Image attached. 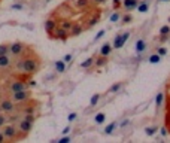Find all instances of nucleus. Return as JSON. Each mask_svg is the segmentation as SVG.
Returning <instances> with one entry per match:
<instances>
[{
    "instance_id": "4be33fe9",
    "label": "nucleus",
    "mask_w": 170,
    "mask_h": 143,
    "mask_svg": "<svg viewBox=\"0 0 170 143\" xmlns=\"http://www.w3.org/2000/svg\"><path fill=\"white\" fill-rule=\"evenodd\" d=\"M122 86V82H118V84H115V85H112L111 88H109V93H116L120 88Z\"/></svg>"
},
{
    "instance_id": "ddd939ff",
    "label": "nucleus",
    "mask_w": 170,
    "mask_h": 143,
    "mask_svg": "<svg viewBox=\"0 0 170 143\" xmlns=\"http://www.w3.org/2000/svg\"><path fill=\"white\" fill-rule=\"evenodd\" d=\"M111 51H112V46L109 43H104L101 48H100V55H104V57H108L111 54Z\"/></svg>"
},
{
    "instance_id": "a18cd8bd",
    "label": "nucleus",
    "mask_w": 170,
    "mask_h": 143,
    "mask_svg": "<svg viewBox=\"0 0 170 143\" xmlns=\"http://www.w3.org/2000/svg\"><path fill=\"white\" fill-rule=\"evenodd\" d=\"M169 21H170V18H169Z\"/></svg>"
},
{
    "instance_id": "c9c22d12",
    "label": "nucleus",
    "mask_w": 170,
    "mask_h": 143,
    "mask_svg": "<svg viewBox=\"0 0 170 143\" xmlns=\"http://www.w3.org/2000/svg\"><path fill=\"white\" fill-rule=\"evenodd\" d=\"M70 60H72V55H70V54L64 55V58H63V61H64V63H67V61H70Z\"/></svg>"
},
{
    "instance_id": "c756f323",
    "label": "nucleus",
    "mask_w": 170,
    "mask_h": 143,
    "mask_svg": "<svg viewBox=\"0 0 170 143\" xmlns=\"http://www.w3.org/2000/svg\"><path fill=\"white\" fill-rule=\"evenodd\" d=\"M118 20H120V14H118V12H115V14H112V15H111V21H112V22L118 21Z\"/></svg>"
},
{
    "instance_id": "9d476101",
    "label": "nucleus",
    "mask_w": 170,
    "mask_h": 143,
    "mask_svg": "<svg viewBox=\"0 0 170 143\" xmlns=\"http://www.w3.org/2000/svg\"><path fill=\"white\" fill-rule=\"evenodd\" d=\"M139 5V0H122V6L125 8V9H134L136 6Z\"/></svg>"
},
{
    "instance_id": "9b49d317",
    "label": "nucleus",
    "mask_w": 170,
    "mask_h": 143,
    "mask_svg": "<svg viewBox=\"0 0 170 143\" xmlns=\"http://www.w3.org/2000/svg\"><path fill=\"white\" fill-rule=\"evenodd\" d=\"M145 48H146V42L143 40V39H139V40L136 42V52H137V54L143 52V51H145Z\"/></svg>"
},
{
    "instance_id": "f3484780",
    "label": "nucleus",
    "mask_w": 170,
    "mask_h": 143,
    "mask_svg": "<svg viewBox=\"0 0 170 143\" xmlns=\"http://www.w3.org/2000/svg\"><path fill=\"white\" fill-rule=\"evenodd\" d=\"M104 119H106V115H104V113H97V115H96V118H94L96 124H103Z\"/></svg>"
},
{
    "instance_id": "bb28decb",
    "label": "nucleus",
    "mask_w": 170,
    "mask_h": 143,
    "mask_svg": "<svg viewBox=\"0 0 170 143\" xmlns=\"http://www.w3.org/2000/svg\"><path fill=\"white\" fill-rule=\"evenodd\" d=\"M5 124H8V121H6V115H5L3 112H0V128H2Z\"/></svg>"
},
{
    "instance_id": "6e6552de",
    "label": "nucleus",
    "mask_w": 170,
    "mask_h": 143,
    "mask_svg": "<svg viewBox=\"0 0 170 143\" xmlns=\"http://www.w3.org/2000/svg\"><path fill=\"white\" fill-rule=\"evenodd\" d=\"M12 61H14V58H12L9 54L0 55V69H9L12 66Z\"/></svg>"
},
{
    "instance_id": "c03bdc74",
    "label": "nucleus",
    "mask_w": 170,
    "mask_h": 143,
    "mask_svg": "<svg viewBox=\"0 0 170 143\" xmlns=\"http://www.w3.org/2000/svg\"><path fill=\"white\" fill-rule=\"evenodd\" d=\"M0 3H2V0H0Z\"/></svg>"
},
{
    "instance_id": "58836bf2",
    "label": "nucleus",
    "mask_w": 170,
    "mask_h": 143,
    "mask_svg": "<svg viewBox=\"0 0 170 143\" xmlns=\"http://www.w3.org/2000/svg\"><path fill=\"white\" fill-rule=\"evenodd\" d=\"M3 142H6V139H5V136H3V133L0 131V143H3Z\"/></svg>"
},
{
    "instance_id": "4c0bfd02",
    "label": "nucleus",
    "mask_w": 170,
    "mask_h": 143,
    "mask_svg": "<svg viewBox=\"0 0 170 143\" xmlns=\"http://www.w3.org/2000/svg\"><path fill=\"white\" fill-rule=\"evenodd\" d=\"M75 118H76V113H75V112L69 115V121H75Z\"/></svg>"
},
{
    "instance_id": "e433bc0d",
    "label": "nucleus",
    "mask_w": 170,
    "mask_h": 143,
    "mask_svg": "<svg viewBox=\"0 0 170 143\" xmlns=\"http://www.w3.org/2000/svg\"><path fill=\"white\" fill-rule=\"evenodd\" d=\"M69 142H70L69 137H63V139H60V143H69Z\"/></svg>"
},
{
    "instance_id": "72a5a7b5",
    "label": "nucleus",
    "mask_w": 170,
    "mask_h": 143,
    "mask_svg": "<svg viewBox=\"0 0 170 143\" xmlns=\"http://www.w3.org/2000/svg\"><path fill=\"white\" fill-rule=\"evenodd\" d=\"M132 15H124V18H122V22L125 24V22H132Z\"/></svg>"
},
{
    "instance_id": "1a4fd4ad",
    "label": "nucleus",
    "mask_w": 170,
    "mask_h": 143,
    "mask_svg": "<svg viewBox=\"0 0 170 143\" xmlns=\"http://www.w3.org/2000/svg\"><path fill=\"white\" fill-rule=\"evenodd\" d=\"M55 27H57V22H55V20H48L46 22H45V30H46V33L48 34H51L52 31L55 30Z\"/></svg>"
},
{
    "instance_id": "39448f33",
    "label": "nucleus",
    "mask_w": 170,
    "mask_h": 143,
    "mask_svg": "<svg viewBox=\"0 0 170 143\" xmlns=\"http://www.w3.org/2000/svg\"><path fill=\"white\" fill-rule=\"evenodd\" d=\"M128 37H130V33L118 34V36L115 37V40H113V49H120V48H122V45L128 40Z\"/></svg>"
},
{
    "instance_id": "7c9ffc66",
    "label": "nucleus",
    "mask_w": 170,
    "mask_h": 143,
    "mask_svg": "<svg viewBox=\"0 0 170 143\" xmlns=\"http://www.w3.org/2000/svg\"><path fill=\"white\" fill-rule=\"evenodd\" d=\"M99 21V17H94V18H91L90 21H88V24H90V27H93V25H96V22Z\"/></svg>"
},
{
    "instance_id": "b1692460",
    "label": "nucleus",
    "mask_w": 170,
    "mask_h": 143,
    "mask_svg": "<svg viewBox=\"0 0 170 143\" xmlns=\"http://www.w3.org/2000/svg\"><path fill=\"white\" fill-rule=\"evenodd\" d=\"M99 98H100V94H94L93 97H91V100H90V105L91 106H96L97 101H99Z\"/></svg>"
},
{
    "instance_id": "c85d7f7f",
    "label": "nucleus",
    "mask_w": 170,
    "mask_h": 143,
    "mask_svg": "<svg viewBox=\"0 0 170 143\" xmlns=\"http://www.w3.org/2000/svg\"><path fill=\"white\" fill-rule=\"evenodd\" d=\"M170 33V27L169 25H164V27H161V30H160V34L161 36H166V34H169Z\"/></svg>"
},
{
    "instance_id": "393cba45",
    "label": "nucleus",
    "mask_w": 170,
    "mask_h": 143,
    "mask_svg": "<svg viewBox=\"0 0 170 143\" xmlns=\"http://www.w3.org/2000/svg\"><path fill=\"white\" fill-rule=\"evenodd\" d=\"M93 63H94V58H87V60L81 64V67H84V69H85V67H90Z\"/></svg>"
},
{
    "instance_id": "6ab92c4d",
    "label": "nucleus",
    "mask_w": 170,
    "mask_h": 143,
    "mask_svg": "<svg viewBox=\"0 0 170 143\" xmlns=\"http://www.w3.org/2000/svg\"><path fill=\"white\" fill-rule=\"evenodd\" d=\"M163 93H158L157 94V98H155V106H157V109H158L160 106H161V103H163Z\"/></svg>"
},
{
    "instance_id": "20e7f679",
    "label": "nucleus",
    "mask_w": 170,
    "mask_h": 143,
    "mask_svg": "<svg viewBox=\"0 0 170 143\" xmlns=\"http://www.w3.org/2000/svg\"><path fill=\"white\" fill-rule=\"evenodd\" d=\"M69 33H67V30H64V29H55L54 31H52L51 34H49V37L51 39H61V40H67L69 39Z\"/></svg>"
},
{
    "instance_id": "dca6fc26",
    "label": "nucleus",
    "mask_w": 170,
    "mask_h": 143,
    "mask_svg": "<svg viewBox=\"0 0 170 143\" xmlns=\"http://www.w3.org/2000/svg\"><path fill=\"white\" fill-rule=\"evenodd\" d=\"M9 54V43H0V55Z\"/></svg>"
},
{
    "instance_id": "37998d69",
    "label": "nucleus",
    "mask_w": 170,
    "mask_h": 143,
    "mask_svg": "<svg viewBox=\"0 0 170 143\" xmlns=\"http://www.w3.org/2000/svg\"><path fill=\"white\" fill-rule=\"evenodd\" d=\"M161 2H169V0H161Z\"/></svg>"
},
{
    "instance_id": "79ce46f5",
    "label": "nucleus",
    "mask_w": 170,
    "mask_h": 143,
    "mask_svg": "<svg viewBox=\"0 0 170 143\" xmlns=\"http://www.w3.org/2000/svg\"><path fill=\"white\" fill-rule=\"evenodd\" d=\"M96 3H103V2H106V0H94Z\"/></svg>"
},
{
    "instance_id": "ea45409f",
    "label": "nucleus",
    "mask_w": 170,
    "mask_h": 143,
    "mask_svg": "<svg viewBox=\"0 0 170 143\" xmlns=\"http://www.w3.org/2000/svg\"><path fill=\"white\" fill-rule=\"evenodd\" d=\"M69 131H70V128H69V127H66V128H64V130H63V134H67Z\"/></svg>"
},
{
    "instance_id": "f03ea898",
    "label": "nucleus",
    "mask_w": 170,
    "mask_h": 143,
    "mask_svg": "<svg viewBox=\"0 0 170 143\" xmlns=\"http://www.w3.org/2000/svg\"><path fill=\"white\" fill-rule=\"evenodd\" d=\"M25 49H27V46H25L24 43H21V42L9 43V54H10V57H18V55H21Z\"/></svg>"
},
{
    "instance_id": "473e14b6",
    "label": "nucleus",
    "mask_w": 170,
    "mask_h": 143,
    "mask_svg": "<svg viewBox=\"0 0 170 143\" xmlns=\"http://www.w3.org/2000/svg\"><path fill=\"white\" fill-rule=\"evenodd\" d=\"M120 6H121V2H120V0H113V9H115V10H118Z\"/></svg>"
},
{
    "instance_id": "cd10ccee",
    "label": "nucleus",
    "mask_w": 170,
    "mask_h": 143,
    "mask_svg": "<svg viewBox=\"0 0 170 143\" xmlns=\"http://www.w3.org/2000/svg\"><path fill=\"white\" fill-rule=\"evenodd\" d=\"M155 131H157V128H155V127H148V128L145 130V133H146L148 136H154Z\"/></svg>"
},
{
    "instance_id": "0eeeda50",
    "label": "nucleus",
    "mask_w": 170,
    "mask_h": 143,
    "mask_svg": "<svg viewBox=\"0 0 170 143\" xmlns=\"http://www.w3.org/2000/svg\"><path fill=\"white\" fill-rule=\"evenodd\" d=\"M17 127H18L20 131H22V133H25V134H29V133L31 131V128H33V122H29V121H25V119H20Z\"/></svg>"
},
{
    "instance_id": "412c9836",
    "label": "nucleus",
    "mask_w": 170,
    "mask_h": 143,
    "mask_svg": "<svg viewBox=\"0 0 170 143\" xmlns=\"http://www.w3.org/2000/svg\"><path fill=\"white\" fill-rule=\"evenodd\" d=\"M106 63H108V60H106V57H104V55H100V57H99V60L96 61L97 66H104Z\"/></svg>"
},
{
    "instance_id": "f8f14e48",
    "label": "nucleus",
    "mask_w": 170,
    "mask_h": 143,
    "mask_svg": "<svg viewBox=\"0 0 170 143\" xmlns=\"http://www.w3.org/2000/svg\"><path fill=\"white\" fill-rule=\"evenodd\" d=\"M82 31H84V29L81 27V25L73 24V25H72V29H70V36H78V34H81Z\"/></svg>"
},
{
    "instance_id": "f257e3e1",
    "label": "nucleus",
    "mask_w": 170,
    "mask_h": 143,
    "mask_svg": "<svg viewBox=\"0 0 170 143\" xmlns=\"http://www.w3.org/2000/svg\"><path fill=\"white\" fill-rule=\"evenodd\" d=\"M29 98H31V93L27 88L21 89V91H15V93H12V96H10V100L14 103H21V101H25Z\"/></svg>"
},
{
    "instance_id": "a878e982",
    "label": "nucleus",
    "mask_w": 170,
    "mask_h": 143,
    "mask_svg": "<svg viewBox=\"0 0 170 143\" xmlns=\"http://www.w3.org/2000/svg\"><path fill=\"white\" fill-rule=\"evenodd\" d=\"M72 25H73V24H72V22H69V21H63L60 27H61V29H64V30H70V29H72Z\"/></svg>"
},
{
    "instance_id": "f704fd0d",
    "label": "nucleus",
    "mask_w": 170,
    "mask_h": 143,
    "mask_svg": "<svg viewBox=\"0 0 170 143\" xmlns=\"http://www.w3.org/2000/svg\"><path fill=\"white\" fill-rule=\"evenodd\" d=\"M101 36H104V30H100L97 34H96V37H94V40H99V39L101 37Z\"/></svg>"
},
{
    "instance_id": "4468645a",
    "label": "nucleus",
    "mask_w": 170,
    "mask_h": 143,
    "mask_svg": "<svg viewBox=\"0 0 170 143\" xmlns=\"http://www.w3.org/2000/svg\"><path fill=\"white\" fill-rule=\"evenodd\" d=\"M55 70L57 72H60V73H63V72H66V64H64V61L63 60H60V61H55Z\"/></svg>"
},
{
    "instance_id": "a211bd4d",
    "label": "nucleus",
    "mask_w": 170,
    "mask_h": 143,
    "mask_svg": "<svg viewBox=\"0 0 170 143\" xmlns=\"http://www.w3.org/2000/svg\"><path fill=\"white\" fill-rule=\"evenodd\" d=\"M160 61H161V57L158 54H154V55L149 57V63L151 64H157V63H160Z\"/></svg>"
},
{
    "instance_id": "2f4dec72",
    "label": "nucleus",
    "mask_w": 170,
    "mask_h": 143,
    "mask_svg": "<svg viewBox=\"0 0 170 143\" xmlns=\"http://www.w3.org/2000/svg\"><path fill=\"white\" fill-rule=\"evenodd\" d=\"M157 54H158L160 57H163V55L167 54V49H166V48H158V52H157Z\"/></svg>"
},
{
    "instance_id": "7ed1b4c3",
    "label": "nucleus",
    "mask_w": 170,
    "mask_h": 143,
    "mask_svg": "<svg viewBox=\"0 0 170 143\" xmlns=\"http://www.w3.org/2000/svg\"><path fill=\"white\" fill-rule=\"evenodd\" d=\"M15 110V103L10 98H2L0 100V112L8 113V112H14Z\"/></svg>"
},
{
    "instance_id": "423d86ee",
    "label": "nucleus",
    "mask_w": 170,
    "mask_h": 143,
    "mask_svg": "<svg viewBox=\"0 0 170 143\" xmlns=\"http://www.w3.org/2000/svg\"><path fill=\"white\" fill-rule=\"evenodd\" d=\"M25 88H27V84H25L24 81H21V79H17V81H14V82L9 84V91H10V93L21 91V89H25Z\"/></svg>"
},
{
    "instance_id": "5701e85b",
    "label": "nucleus",
    "mask_w": 170,
    "mask_h": 143,
    "mask_svg": "<svg viewBox=\"0 0 170 143\" xmlns=\"http://www.w3.org/2000/svg\"><path fill=\"white\" fill-rule=\"evenodd\" d=\"M115 127H116V124L115 122H112V124H109L106 128H104V133H106V134H111L112 131H113V130H115Z\"/></svg>"
},
{
    "instance_id": "a19ab883",
    "label": "nucleus",
    "mask_w": 170,
    "mask_h": 143,
    "mask_svg": "<svg viewBox=\"0 0 170 143\" xmlns=\"http://www.w3.org/2000/svg\"><path fill=\"white\" fill-rule=\"evenodd\" d=\"M12 8H14V9H21L22 6H21V5H14V6H12Z\"/></svg>"
},
{
    "instance_id": "2eb2a0df",
    "label": "nucleus",
    "mask_w": 170,
    "mask_h": 143,
    "mask_svg": "<svg viewBox=\"0 0 170 143\" xmlns=\"http://www.w3.org/2000/svg\"><path fill=\"white\" fill-rule=\"evenodd\" d=\"M136 8H137V12H142V14H143V12H148L149 5H148V2H142V3H139Z\"/></svg>"
},
{
    "instance_id": "aec40b11",
    "label": "nucleus",
    "mask_w": 170,
    "mask_h": 143,
    "mask_svg": "<svg viewBox=\"0 0 170 143\" xmlns=\"http://www.w3.org/2000/svg\"><path fill=\"white\" fill-rule=\"evenodd\" d=\"M88 3H90V0H76V8H85V6H88Z\"/></svg>"
}]
</instances>
